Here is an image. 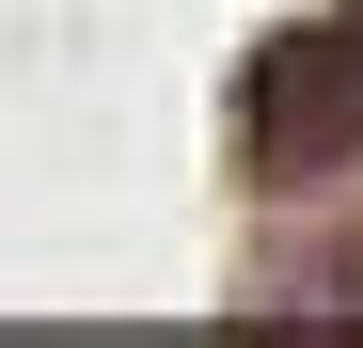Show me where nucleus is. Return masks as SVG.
Listing matches in <instances>:
<instances>
[{"instance_id": "obj_1", "label": "nucleus", "mask_w": 363, "mask_h": 348, "mask_svg": "<svg viewBox=\"0 0 363 348\" xmlns=\"http://www.w3.org/2000/svg\"><path fill=\"white\" fill-rule=\"evenodd\" d=\"M253 174H269V285L363 317V16L284 32L253 64Z\"/></svg>"}]
</instances>
